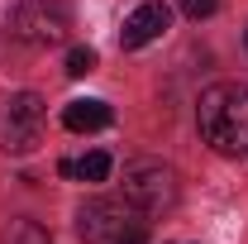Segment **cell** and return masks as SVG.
Returning a JSON list of instances; mask_svg holds the SVG:
<instances>
[{
	"label": "cell",
	"instance_id": "cell-1",
	"mask_svg": "<svg viewBox=\"0 0 248 244\" xmlns=\"http://www.w3.org/2000/svg\"><path fill=\"white\" fill-rule=\"evenodd\" d=\"M196 129L215 153H248V87L215 82L196 101Z\"/></svg>",
	"mask_w": 248,
	"mask_h": 244
},
{
	"label": "cell",
	"instance_id": "cell-2",
	"mask_svg": "<svg viewBox=\"0 0 248 244\" xmlns=\"http://www.w3.org/2000/svg\"><path fill=\"white\" fill-rule=\"evenodd\" d=\"M81 240L86 244H148V215L134 211L129 201H110V196H91L81 211Z\"/></svg>",
	"mask_w": 248,
	"mask_h": 244
},
{
	"label": "cell",
	"instance_id": "cell-3",
	"mask_svg": "<svg viewBox=\"0 0 248 244\" xmlns=\"http://www.w3.org/2000/svg\"><path fill=\"white\" fill-rule=\"evenodd\" d=\"M124 201L143 215H162L177 206V173L162 158H134L124 163Z\"/></svg>",
	"mask_w": 248,
	"mask_h": 244
},
{
	"label": "cell",
	"instance_id": "cell-4",
	"mask_svg": "<svg viewBox=\"0 0 248 244\" xmlns=\"http://www.w3.org/2000/svg\"><path fill=\"white\" fill-rule=\"evenodd\" d=\"M43 139V101L33 91H19L5 101V120H0V149L5 153H33Z\"/></svg>",
	"mask_w": 248,
	"mask_h": 244
},
{
	"label": "cell",
	"instance_id": "cell-5",
	"mask_svg": "<svg viewBox=\"0 0 248 244\" xmlns=\"http://www.w3.org/2000/svg\"><path fill=\"white\" fill-rule=\"evenodd\" d=\"M10 29L24 43H62L67 38V10L58 0H24L10 15Z\"/></svg>",
	"mask_w": 248,
	"mask_h": 244
},
{
	"label": "cell",
	"instance_id": "cell-6",
	"mask_svg": "<svg viewBox=\"0 0 248 244\" xmlns=\"http://www.w3.org/2000/svg\"><path fill=\"white\" fill-rule=\"evenodd\" d=\"M167 29H172V10H167L162 0H148V5H139V10H134V15L124 19L120 43H124V48H143V43L162 38Z\"/></svg>",
	"mask_w": 248,
	"mask_h": 244
},
{
	"label": "cell",
	"instance_id": "cell-7",
	"mask_svg": "<svg viewBox=\"0 0 248 244\" xmlns=\"http://www.w3.org/2000/svg\"><path fill=\"white\" fill-rule=\"evenodd\" d=\"M110 120H115V110L105 101H95V96H77V101L62 105V124L72 134H95V129H105Z\"/></svg>",
	"mask_w": 248,
	"mask_h": 244
},
{
	"label": "cell",
	"instance_id": "cell-8",
	"mask_svg": "<svg viewBox=\"0 0 248 244\" xmlns=\"http://www.w3.org/2000/svg\"><path fill=\"white\" fill-rule=\"evenodd\" d=\"M110 168H115V158L95 149V153H86V158L77 163V177H81V182H105V177H110Z\"/></svg>",
	"mask_w": 248,
	"mask_h": 244
},
{
	"label": "cell",
	"instance_id": "cell-9",
	"mask_svg": "<svg viewBox=\"0 0 248 244\" xmlns=\"http://www.w3.org/2000/svg\"><path fill=\"white\" fill-rule=\"evenodd\" d=\"M5 244H48V235H43V230H38L33 220H19V225H10Z\"/></svg>",
	"mask_w": 248,
	"mask_h": 244
},
{
	"label": "cell",
	"instance_id": "cell-10",
	"mask_svg": "<svg viewBox=\"0 0 248 244\" xmlns=\"http://www.w3.org/2000/svg\"><path fill=\"white\" fill-rule=\"evenodd\" d=\"M95 72V48H72L67 53V77H86Z\"/></svg>",
	"mask_w": 248,
	"mask_h": 244
},
{
	"label": "cell",
	"instance_id": "cell-11",
	"mask_svg": "<svg viewBox=\"0 0 248 244\" xmlns=\"http://www.w3.org/2000/svg\"><path fill=\"white\" fill-rule=\"evenodd\" d=\"M177 5H182L186 19H205V15H215V10H219V0H177Z\"/></svg>",
	"mask_w": 248,
	"mask_h": 244
}]
</instances>
